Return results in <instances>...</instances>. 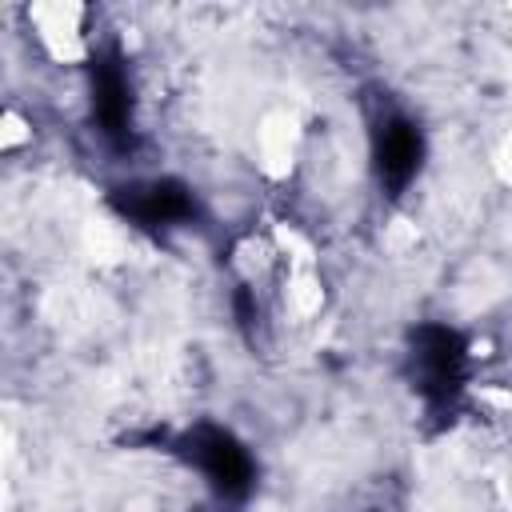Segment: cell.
Returning a JSON list of instances; mask_svg holds the SVG:
<instances>
[{
	"label": "cell",
	"mask_w": 512,
	"mask_h": 512,
	"mask_svg": "<svg viewBox=\"0 0 512 512\" xmlns=\"http://www.w3.org/2000/svg\"><path fill=\"white\" fill-rule=\"evenodd\" d=\"M372 156H376V176L380 184L400 196L416 172H420V160H424V136L412 120L404 116H388L380 128H376V144H372Z\"/></svg>",
	"instance_id": "5"
},
{
	"label": "cell",
	"mask_w": 512,
	"mask_h": 512,
	"mask_svg": "<svg viewBox=\"0 0 512 512\" xmlns=\"http://www.w3.org/2000/svg\"><path fill=\"white\" fill-rule=\"evenodd\" d=\"M88 80H92V120L112 144H128L132 140V84H128L124 56L116 48H100L92 56Z\"/></svg>",
	"instance_id": "3"
},
{
	"label": "cell",
	"mask_w": 512,
	"mask_h": 512,
	"mask_svg": "<svg viewBox=\"0 0 512 512\" xmlns=\"http://www.w3.org/2000/svg\"><path fill=\"white\" fill-rule=\"evenodd\" d=\"M180 456L204 472V480L224 496V500H244L256 484V464L248 448L216 424H196L192 432L180 436Z\"/></svg>",
	"instance_id": "2"
},
{
	"label": "cell",
	"mask_w": 512,
	"mask_h": 512,
	"mask_svg": "<svg viewBox=\"0 0 512 512\" xmlns=\"http://www.w3.org/2000/svg\"><path fill=\"white\" fill-rule=\"evenodd\" d=\"M468 344L448 324H420L412 332V380L428 404H452L464 388Z\"/></svg>",
	"instance_id": "1"
},
{
	"label": "cell",
	"mask_w": 512,
	"mask_h": 512,
	"mask_svg": "<svg viewBox=\"0 0 512 512\" xmlns=\"http://www.w3.org/2000/svg\"><path fill=\"white\" fill-rule=\"evenodd\" d=\"M112 208L140 228H172L196 216V200L180 180H144L112 192Z\"/></svg>",
	"instance_id": "4"
}]
</instances>
